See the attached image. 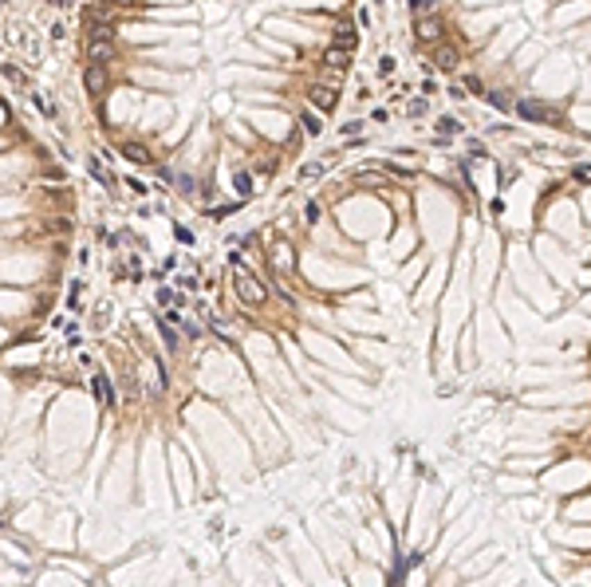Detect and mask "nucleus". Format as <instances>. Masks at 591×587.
Returning <instances> with one entry per match:
<instances>
[{
    "label": "nucleus",
    "mask_w": 591,
    "mask_h": 587,
    "mask_svg": "<svg viewBox=\"0 0 591 587\" xmlns=\"http://www.w3.org/2000/svg\"><path fill=\"white\" fill-rule=\"evenodd\" d=\"M303 217H308V225H315V221H319V205H315V201H308V213H303Z\"/></svg>",
    "instance_id": "nucleus-27"
},
{
    "label": "nucleus",
    "mask_w": 591,
    "mask_h": 587,
    "mask_svg": "<svg viewBox=\"0 0 591 587\" xmlns=\"http://www.w3.org/2000/svg\"><path fill=\"white\" fill-rule=\"evenodd\" d=\"M233 185H237V194H241V197H249V194H253V173H237Z\"/></svg>",
    "instance_id": "nucleus-16"
},
{
    "label": "nucleus",
    "mask_w": 591,
    "mask_h": 587,
    "mask_svg": "<svg viewBox=\"0 0 591 587\" xmlns=\"http://www.w3.org/2000/svg\"><path fill=\"white\" fill-rule=\"evenodd\" d=\"M91 391H95V398L103 406H119V398H115V382H110L107 375H95V379H91Z\"/></svg>",
    "instance_id": "nucleus-9"
},
{
    "label": "nucleus",
    "mask_w": 591,
    "mask_h": 587,
    "mask_svg": "<svg viewBox=\"0 0 591 587\" xmlns=\"http://www.w3.org/2000/svg\"><path fill=\"white\" fill-rule=\"evenodd\" d=\"M465 87H469V95H477V99L485 95V87H481V79H473V75H469V79H465Z\"/></svg>",
    "instance_id": "nucleus-24"
},
{
    "label": "nucleus",
    "mask_w": 591,
    "mask_h": 587,
    "mask_svg": "<svg viewBox=\"0 0 591 587\" xmlns=\"http://www.w3.org/2000/svg\"><path fill=\"white\" fill-rule=\"evenodd\" d=\"M355 40L359 36H355V28L351 24H335V44L339 48H355Z\"/></svg>",
    "instance_id": "nucleus-14"
},
{
    "label": "nucleus",
    "mask_w": 591,
    "mask_h": 587,
    "mask_svg": "<svg viewBox=\"0 0 591 587\" xmlns=\"http://www.w3.org/2000/svg\"><path fill=\"white\" fill-rule=\"evenodd\" d=\"M300 119H303V130H308V135H319V130H324V123H319V110L308 107V110L300 114Z\"/></svg>",
    "instance_id": "nucleus-15"
},
{
    "label": "nucleus",
    "mask_w": 591,
    "mask_h": 587,
    "mask_svg": "<svg viewBox=\"0 0 591 587\" xmlns=\"http://www.w3.org/2000/svg\"><path fill=\"white\" fill-rule=\"evenodd\" d=\"M308 99H312V110H331V107L339 103L335 87H312V91H308Z\"/></svg>",
    "instance_id": "nucleus-8"
},
{
    "label": "nucleus",
    "mask_w": 591,
    "mask_h": 587,
    "mask_svg": "<svg viewBox=\"0 0 591 587\" xmlns=\"http://www.w3.org/2000/svg\"><path fill=\"white\" fill-rule=\"evenodd\" d=\"M324 67H327V71H347V67H351V51L339 48V44H335V48H327L324 51Z\"/></svg>",
    "instance_id": "nucleus-10"
},
{
    "label": "nucleus",
    "mask_w": 591,
    "mask_h": 587,
    "mask_svg": "<svg viewBox=\"0 0 591 587\" xmlns=\"http://www.w3.org/2000/svg\"><path fill=\"white\" fill-rule=\"evenodd\" d=\"M237 209H241V205H217V209H213V213H209V217H229V213H237Z\"/></svg>",
    "instance_id": "nucleus-25"
},
{
    "label": "nucleus",
    "mask_w": 591,
    "mask_h": 587,
    "mask_svg": "<svg viewBox=\"0 0 591 587\" xmlns=\"http://www.w3.org/2000/svg\"><path fill=\"white\" fill-rule=\"evenodd\" d=\"M95 323H99V327H103V323H110V304H103V307L95 312Z\"/></svg>",
    "instance_id": "nucleus-26"
},
{
    "label": "nucleus",
    "mask_w": 591,
    "mask_h": 587,
    "mask_svg": "<svg viewBox=\"0 0 591 587\" xmlns=\"http://www.w3.org/2000/svg\"><path fill=\"white\" fill-rule=\"evenodd\" d=\"M458 63H461V56H458L453 44H438L434 48V67L438 71H458Z\"/></svg>",
    "instance_id": "nucleus-6"
},
{
    "label": "nucleus",
    "mask_w": 591,
    "mask_h": 587,
    "mask_svg": "<svg viewBox=\"0 0 591 587\" xmlns=\"http://www.w3.org/2000/svg\"><path fill=\"white\" fill-rule=\"evenodd\" d=\"M434 8H438V0H410V12H414V16L434 12Z\"/></svg>",
    "instance_id": "nucleus-19"
},
{
    "label": "nucleus",
    "mask_w": 591,
    "mask_h": 587,
    "mask_svg": "<svg viewBox=\"0 0 591 587\" xmlns=\"http://www.w3.org/2000/svg\"><path fill=\"white\" fill-rule=\"evenodd\" d=\"M119 154H122L126 162H131V166H150V162H154V154H150V150H146L142 142H122Z\"/></svg>",
    "instance_id": "nucleus-7"
},
{
    "label": "nucleus",
    "mask_w": 591,
    "mask_h": 587,
    "mask_svg": "<svg viewBox=\"0 0 591 587\" xmlns=\"http://www.w3.org/2000/svg\"><path fill=\"white\" fill-rule=\"evenodd\" d=\"M517 114L520 119H528V123H548V119H552V110L544 107V103H536V99H520Z\"/></svg>",
    "instance_id": "nucleus-4"
},
{
    "label": "nucleus",
    "mask_w": 591,
    "mask_h": 587,
    "mask_svg": "<svg viewBox=\"0 0 591 587\" xmlns=\"http://www.w3.org/2000/svg\"><path fill=\"white\" fill-rule=\"evenodd\" d=\"M99 4H110V0H99Z\"/></svg>",
    "instance_id": "nucleus-29"
},
{
    "label": "nucleus",
    "mask_w": 591,
    "mask_h": 587,
    "mask_svg": "<svg viewBox=\"0 0 591 587\" xmlns=\"http://www.w3.org/2000/svg\"><path fill=\"white\" fill-rule=\"evenodd\" d=\"M438 130H442V135H461V123H458V119H449V114H446V119L438 123Z\"/></svg>",
    "instance_id": "nucleus-20"
},
{
    "label": "nucleus",
    "mask_w": 591,
    "mask_h": 587,
    "mask_svg": "<svg viewBox=\"0 0 591 587\" xmlns=\"http://www.w3.org/2000/svg\"><path fill=\"white\" fill-rule=\"evenodd\" d=\"M162 339H166V351H178V331H174V327H166V319H162Z\"/></svg>",
    "instance_id": "nucleus-18"
},
{
    "label": "nucleus",
    "mask_w": 591,
    "mask_h": 587,
    "mask_svg": "<svg viewBox=\"0 0 591 587\" xmlns=\"http://www.w3.org/2000/svg\"><path fill=\"white\" fill-rule=\"evenodd\" d=\"M414 40H418V44H438V40H442V20H438L434 12H422L418 24H414Z\"/></svg>",
    "instance_id": "nucleus-3"
},
{
    "label": "nucleus",
    "mask_w": 591,
    "mask_h": 587,
    "mask_svg": "<svg viewBox=\"0 0 591 587\" xmlns=\"http://www.w3.org/2000/svg\"><path fill=\"white\" fill-rule=\"evenodd\" d=\"M115 60V40L107 36H87V63H107Z\"/></svg>",
    "instance_id": "nucleus-2"
},
{
    "label": "nucleus",
    "mask_w": 591,
    "mask_h": 587,
    "mask_svg": "<svg viewBox=\"0 0 591 587\" xmlns=\"http://www.w3.org/2000/svg\"><path fill=\"white\" fill-rule=\"evenodd\" d=\"M83 87L91 91V95H103V91H107V67H103V63H87Z\"/></svg>",
    "instance_id": "nucleus-5"
},
{
    "label": "nucleus",
    "mask_w": 591,
    "mask_h": 587,
    "mask_svg": "<svg viewBox=\"0 0 591 587\" xmlns=\"http://www.w3.org/2000/svg\"><path fill=\"white\" fill-rule=\"evenodd\" d=\"M0 75H4V79H8V83H13L16 91H20V87H28L24 71H20V67H16V63H4V67H0Z\"/></svg>",
    "instance_id": "nucleus-12"
},
{
    "label": "nucleus",
    "mask_w": 591,
    "mask_h": 587,
    "mask_svg": "<svg viewBox=\"0 0 591 587\" xmlns=\"http://www.w3.org/2000/svg\"><path fill=\"white\" fill-rule=\"evenodd\" d=\"M158 304H162V307H174V304H178V292L162 284V288H158Z\"/></svg>",
    "instance_id": "nucleus-17"
},
{
    "label": "nucleus",
    "mask_w": 591,
    "mask_h": 587,
    "mask_svg": "<svg viewBox=\"0 0 591 587\" xmlns=\"http://www.w3.org/2000/svg\"><path fill=\"white\" fill-rule=\"evenodd\" d=\"M87 170H91V178H95L99 185H107V189L115 185V178H110V173L103 170V162H99V158H91V162H87Z\"/></svg>",
    "instance_id": "nucleus-13"
},
{
    "label": "nucleus",
    "mask_w": 591,
    "mask_h": 587,
    "mask_svg": "<svg viewBox=\"0 0 591 587\" xmlns=\"http://www.w3.org/2000/svg\"><path fill=\"white\" fill-rule=\"evenodd\" d=\"M233 288H237V300H241L244 307H265L268 304V284L260 280V276H253L249 269H241V264H237Z\"/></svg>",
    "instance_id": "nucleus-1"
},
{
    "label": "nucleus",
    "mask_w": 591,
    "mask_h": 587,
    "mask_svg": "<svg viewBox=\"0 0 591 587\" xmlns=\"http://www.w3.org/2000/svg\"><path fill=\"white\" fill-rule=\"evenodd\" d=\"M178 189H181L185 197H193V182H190V178H178Z\"/></svg>",
    "instance_id": "nucleus-28"
},
{
    "label": "nucleus",
    "mask_w": 591,
    "mask_h": 587,
    "mask_svg": "<svg viewBox=\"0 0 591 587\" xmlns=\"http://www.w3.org/2000/svg\"><path fill=\"white\" fill-rule=\"evenodd\" d=\"M426 110H430V103H426V99H414V103H410V119H422Z\"/></svg>",
    "instance_id": "nucleus-21"
},
{
    "label": "nucleus",
    "mask_w": 591,
    "mask_h": 587,
    "mask_svg": "<svg viewBox=\"0 0 591 587\" xmlns=\"http://www.w3.org/2000/svg\"><path fill=\"white\" fill-rule=\"evenodd\" d=\"M178 288L181 292H193V288H197V276H178Z\"/></svg>",
    "instance_id": "nucleus-23"
},
{
    "label": "nucleus",
    "mask_w": 591,
    "mask_h": 587,
    "mask_svg": "<svg viewBox=\"0 0 591 587\" xmlns=\"http://www.w3.org/2000/svg\"><path fill=\"white\" fill-rule=\"evenodd\" d=\"M394 71V56H383V60H378V75H390Z\"/></svg>",
    "instance_id": "nucleus-22"
},
{
    "label": "nucleus",
    "mask_w": 591,
    "mask_h": 587,
    "mask_svg": "<svg viewBox=\"0 0 591 587\" xmlns=\"http://www.w3.org/2000/svg\"><path fill=\"white\" fill-rule=\"evenodd\" d=\"M327 162H303L300 166V182H315V178H324Z\"/></svg>",
    "instance_id": "nucleus-11"
}]
</instances>
